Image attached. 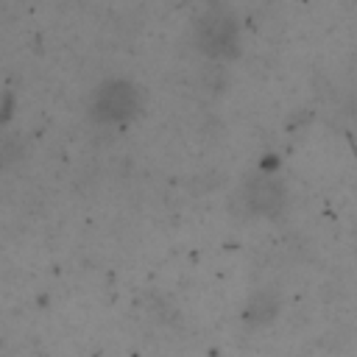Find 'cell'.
Here are the masks:
<instances>
[{"label":"cell","mask_w":357,"mask_h":357,"mask_svg":"<svg viewBox=\"0 0 357 357\" xmlns=\"http://www.w3.org/2000/svg\"><path fill=\"white\" fill-rule=\"evenodd\" d=\"M195 39L209 56H229L237 45V25L223 8H209L195 22Z\"/></svg>","instance_id":"cell-1"},{"label":"cell","mask_w":357,"mask_h":357,"mask_svg":"<svg viewBox=\"0 0 357 357\" xmlns=\"http://www.w3.org/2000/svg\"><path fill=\"white\" fill-rule=\"evenodd\" d=\"M139 109V92L128 81H106L92 98V114L98 120H126Z\"/></svg>","instance_id":"cell-2"},{"label":"cell","mask_w":357,"mask_h":357,"mask_svg":"<svg viewBox=\"0 0 357 357\" xmlns=\"http://www.w3.org/2000/svg\"><path fill=\"white\" fill-rule=\"evenodd\" d=\"M243 204L254 215H276L284 204V187L273 176H254L243 184Z\"/></svg>","instance_id":"cell-3"},{"label":"cell","mask_w":357,"mask_h":357,"mask_svg":"<svg viewBox=\"0 0 357 357\" xmlns=\"http://www.w3.org/2000/svg\"><path fill=\"white\" fill-rule=\"evenodd\" d=\"M276 310H279V298H276V293L268 290V287H262V290L251 293V298L245 301V307H243V318H245L248 324H268V321L276 315Z\"/></svg>","instance_id":"cell-4"}]
</instances>
